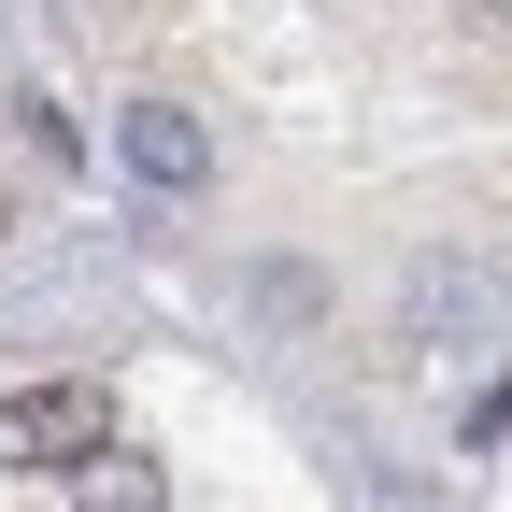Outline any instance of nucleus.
I'll use <instances>...</instances> for the list:
<instances>
[{"label":"nucleus","instance_id":"obj_3","mask_svg":"<svg viewBox=\"0 0 512 512\" xmlns=\"http://www.w3.org/2000/svg\"><path fill=\"white\" fill-rule=\"evenodd\" d=\"M114 157L143 171V185H171V200H185V185H214V128L185 114V100H128V114H114Z\"/></svg>","mask_w":512,"mask_h":512},{"label":"nucleus","instance_id":"obj_4","mask_svg":"<svg viewBox=\"0 0 512 512\" xmlns=\"http://www.w3.org/2000/svg\"><path fill=\"white\" fill-rule=\"evenodd\" d=\"M72 498H86V512H157V470H143V456H86Z\"/></svg>","mask_w":512,"mask_h":512},{"label":"nucleus","instance_id":"obj_5","mask_svg":"<svg viewBox=\"0 0 512 512\" xmlns=\"http://www.w3.org/2000/svg\"><path fill=\"white\" fill-rule=\"evenodd\" d=\"M498 15H512V0H498Z\"/></svg>","mask_w":512,"mask_h":512},{"label":"nucleus","instance_id":"obj_2","mask_svg":"<svg viewBox=\"0 0 512 512\" xmlns=\"http://www.w3.org/2000/svg\"><path fill=\"white\" fill-rule=\"evenodd\" d=\"M100 441H114V399H100V384H15V399H0V456H15V470L100 456Z\"/></svg>","mask_w":512,"mask_h":512},{"label":"nucleus","instance_id":"obj_1","mask_svg":"<svg viewBox=\"0 0 512 512\" xmlns=\"http://www.w3.org/2000/svg\"><path fill=\"white\" fill-rule=\"evenodd\" d=\"M399 342L413 356L498 342V271H484V256H413V271H399Z\"/></svg>","mask_w":512,"mask_h":512}]
</instances>
